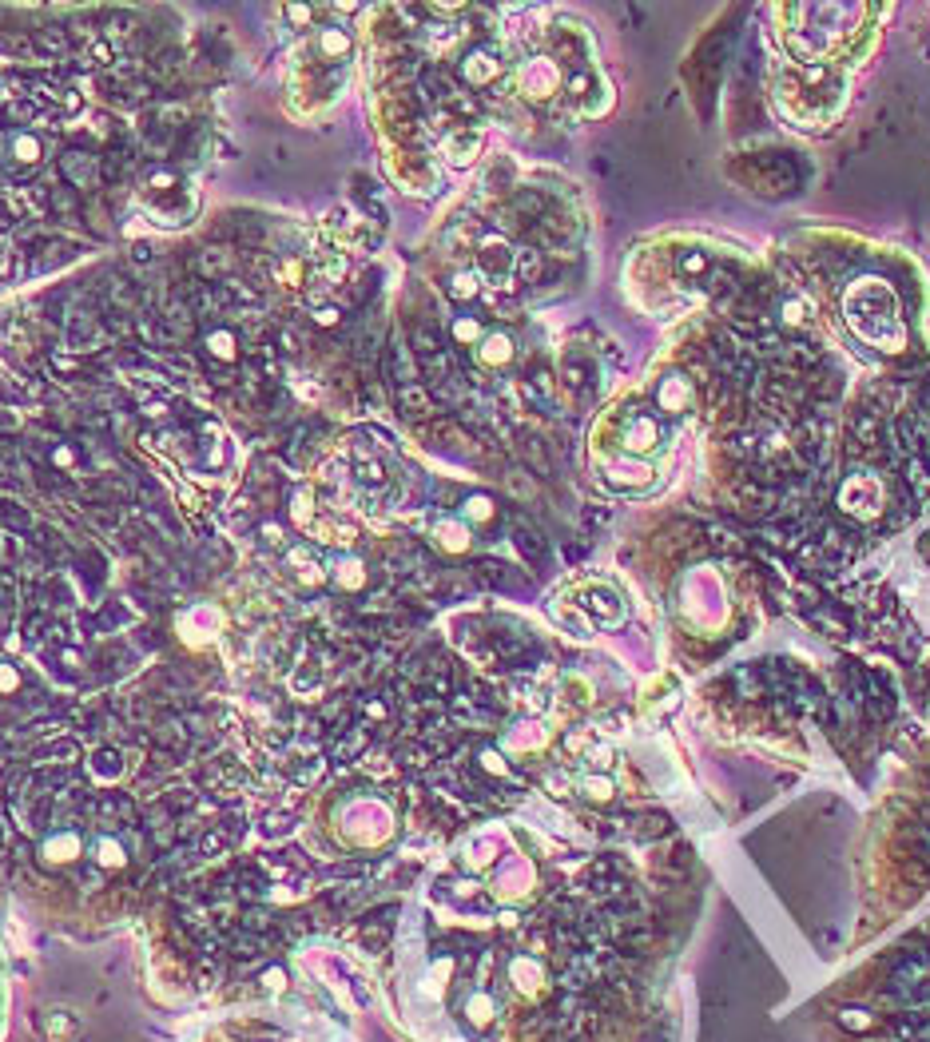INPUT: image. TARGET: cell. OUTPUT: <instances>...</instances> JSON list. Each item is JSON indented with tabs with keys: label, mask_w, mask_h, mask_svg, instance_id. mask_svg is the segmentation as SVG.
Instances as JSON below:
<instances>
[{
	"label": "cell",
	"mask_w": 930,
	"mask_h": 1042,
	"mask_svg": "<svg viewBox=\"0 0 930 1042\" xmlns=\"http://www.w3.org/2000/svg\"><path fill=\"white\" fill-rule=\"evenodd\" d=\"M195 203H199L195 183L175 168H152L140 179V207L159 227H183L195 215Z\"/></svg>",
	"instance_id": "obj_1"
},
{
	"label": "cell",
	"mask_w": 930,
	"mask_h": 1042,
	"mask_svg": "<svg viewBox=\"0 0 930 1042\" xmlns=\"http://www.w3.org/2000/svg\"><path fill=\"white\" fill-rule=\"evenodd\" d=\"M40 856H44L48 864H76V860L84 856V836H80L76 828H60V832L44 836Z\"/></svg>",
	"instance_id": "obj_2"
},
{
	"label": "cell",
	"mask_w": 930,
	"mask_h": 1042,
	"mask_svg": "<svg viewBox=\"0 0 930 1042\" xmlns=\"http://www.w3.org/2000/svg\"><path fill=\"white\" fill-rule=\"evenodd\" d=\"M557 80H561V72L549 60H525L521 72H517V88L525 96H549L557 88Z\"/></svg>",
	"instance_id": "obj_3"
},
{
	"label": "cell",
	"mask_w": 930,
	"mask_h": 1042,
	"mask_svg": "<svg viewBox=\"0 0 930 1042\" xmlns=\"http://www.w3.org/2000/svg\"><path fill=\"white\" fill-rule=\"evenodd\" d=\"M44 136H36V132H16L12 140H8V160L12 164H20V168H36L40 160H44Z\"/></svg>",
	"instance_id": "obj_4"
},
{
	"label": "cell",
	"mask_w": 930,
	"mask_h": 1042,
	"mask_svg": "<svg viewBox=\"0 0 930 1042\" xmlns=\"http://www.w3.org/2000/svg\"><path fill=\"white\" fill-rule=\"evenodd\" d=\"M477 358H481V366H489V370L509 366V362H513V339L501 335V331L481 335V343H477Z\"/></svg>",
	"instance_id": "obj_5"
},
{
	"label": "cell",
	"mask_w": 930,
	"mask_h": 1042,
	"mask_svg": "<svg viewBox=\"0 0 930 1042\" xmlns=\"http://www.w3.org/2000/svg\"><path fill=\"white\" fill-rule=\"evenodd\" d=\"M326 577H334V581L346 585V589H358V585L366 581V569H362V561H358L354 553H334V557L326 561Z\"/></svg>",
	"instance_id": "obj_6"
},
{
	"label": "cell",
	"mask_w": 930,
	"mask_h": 1042,
	"mask_svg": "<svg viewBox=\"0 0 930 1042\" xmlns=\"http://www.w3.org/2000/svg\"><path fill=\"white\" fill-rule=\"evenodd\" d=\"M92 860H96L104 871H116V868L128 864V848H124V840H116V836L104 832V836L92 840Z\"/></svg>",
	"instance_id": "obj_7"
},
{
	"label": "cell",
	"mask_w": 930,
	"mask_h": 1042,
	"mask_svg": "<svg viewBox=\"0 0 930 1042\" xmlns=\"http://www.w3.org/2000/svg\"><path fill=\"white\" fill-rule=\"evenodd\" d=\"M497 72H501V60L493 52H469L462 60V76L469 84H489Z\"/></svg>",
	"instance_id": "obj_8"
},
{
	"label": "cell",
	"mask_w": 930,
	"mask_h": 1042,
	"mask_svg": "<svg viewBox=\"0 0 930 1042\" xmlns=\"http://www.w3.org/2000/svg\"><path fill=\"white\" fill-rule=\"evenodd\" d=\"M203 347H207V354H211V358H219V362H235V358H239V339H235L227 327H219V331H207Z\"/></svg>",
	"instance_id": "obj_9"
},
{
	"label": "cell",
	"mask_w": 930,
	"mask_h": 1042,
	"mask_svg": "<svg viewBox=\"0 0 930 1042\" xmlns=\"http://www.w3.org/2000/svg\"><path fill=\"white\" fill-rule=\"evenodd\" d=\"M624 446H628V450H652V446H656V426L636 414V418H632V430L624 434Z\"/></svg>",
	"instance_id": "obj_10"
},
{
	"label": "cell",
	"mask_w": 930,
	"mask_h": 1042,
	"mask_svg": "<svg viewBox=\"0 0 930 1042\" xmlns=\"http://www.w3.org/2000/svg\"><path fill=\"white\" fill-rule=\"evenodd\" d=\"M434 537H438V545H446V549H465V537H469V533H465L462 521L446 518L434 525Z\"/></svg>",
	"instance_id": "obj_11"
},
{
	"label": "cell",
	"mask_w": 930,
	"mask_h": 1042,
	"mask_svg": "<svg viewBox=\"0 0 930 1042\" xmlns=\"http://www.w3.org/2000/svg\"><path fill=\"white\" fill-rule=\"evenodd\" d=\"M92 772H96L100 780H116V776L124 772V760H120L116 752H100V756L92 760Z\"/></svg>",
	"instance_id": "obj_12"
},
{
	"label": "cell",
	"mask_w": 930,
	"mask_h": 1042,
	"mask_svg": "<svg viewBox=\"0 0 930 1042\" xmlns=\"http://www.w3.org/2000/svg\"><path fill=\"white\" fill-rule=\"evenodd\" d=\"M446 152H454V156H450L454 164H469V156L477 152V136H465V140H450V144H446Z\"/></svg>",
	"instance_id": "obj_13"
},
{
	"label": "cell",
	"mask_w": 930,
	"mask_h": 1042,
	"mask_svg": "<svg viewBox=\"0 0 930 1042\" xmlns=\"http://www.w3.org/2000/svg\"><path fill=\"white\" fill-rule=\"evenodd\" d=\"M454 339L458 343H481V323L477 319H458L454 323Z\"/></svg>",
	"instance_id": "obj_14"
},
{
	"label": "cell",
	"mask_w": 930,
	"mask_h": 1042,
	"mask_svg": "<svg viewBox=\"0 0 930 1042\" xmlns=\"http://www.w3.org/2000/svg\"><path fill=\"white\" fill-rule=\"evenodd\" d=\"M684 398H688L684 382H680V386H676V382H668V386L660 390V406H664V410H676V406H684Z\"/></svg>",
	"instance_id": "obj_15"
},
{
	"label": "cell",
	"mask_w": 930,
	"mask_h": 1042,
	"mask_svg": "<svg viewBox=\"0 0 930 1042\" xmlns=\"http://www.w3.org/2000/svg\"><path fill=\"white\" fill-rule=\"evenodd\" d=\"M450 295H454V299H473V295H477V275H458V279L450 283Z\"/></svg>",
	"instance_id": "obj_16"
},
{
	"label": "cell",
	"mask_w": 930,
	"mask_h": 1042,
	"mask_svg": "<svg viewBox=\"0 0 930 1042\" xmlns=\"http://www.w3.org/2000/svg\"><path fill=\"white\" fill-rule=\"evenodd\" d=\"M465 518H473V521L493 518V506H489V498H469V502H465Z\"/></svg>",
	"instance_id": "obj_17"
},
{
	"label": "cell",
	"mask_w": 930,
	"mask_h": 1042,
	"mask_svg": "<svg viewBox=\"0 0 930 1042\" xmlns=\"http://www.w3.org/2000/svg\"><path fill=\"white\" fill-rule=\"evenodd\" d=\"M52 466L72 470V466H76V450H72V446H56V450H52Z\"/></svg>",
	"instance_id": "obj_18"
},
{
	"label": "cell",
	"mask_w": 930,
	"mask_h": 1042,
	"mask_svg": "<svg viewBox=\"0 0 930 1042\" xmlns=\"http://www.w3.org/2000/svg\"><path fill=\"white\" fill-rule=\"evenodd\" d=\"M334 319H338V311H334V307H322V311H318V323H322V327H330Z\"/></svg>",
	"instance_id": "obj_19"
}]
</instances>
